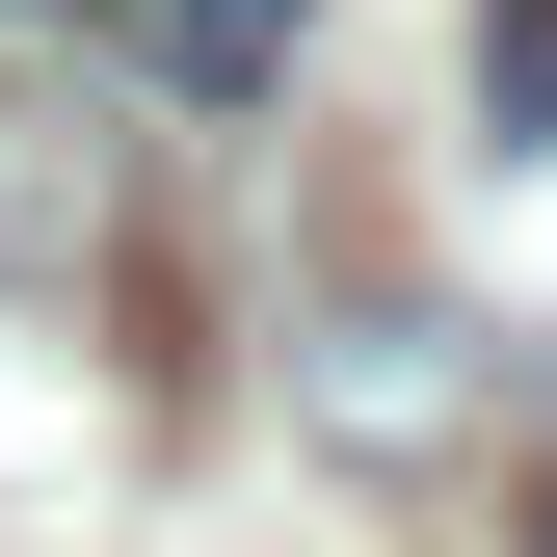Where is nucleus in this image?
Instances as JSON below:
<instances>
[{
    "label": "nucleus",
    "mask_w": 557,
    "mask_h": 557,
    "mask_svg": "<svg viewBox=\"0 0 557 557\" xmlns=\"http://www.w3.org/2000/svg\"><path fill=\"white\" fill-rule=\"evenodd\" d=\"M531 557H557V478H531Z\"/></svg>",
    "instance_id": "obj_5"
},
{
    "label": "nucleus",
    "mask_w": 557,
    "mask_h": 557,
    "mask_svg": "<svg viewBox=\"0 0 557 557\" xmlns=\"http://www.w3.org/2000/svg\"><path fill=\"white\" fill-rule=\"evenodd\" d=\"M107 27H133L160 107H265V81H293V0H107Z\"/></svg>",
    "instance_id": "obj_2"
},
{
    "label": "nucleus",
    "mask_w": 557,
    "mask_h": 557,
    "mask_svg": "<svg viewBox=\"0 0 557 557\" xmlns=\"http://www.w3.org/2000/svg\"><path fill=\"white\" fill-rule=\"evenodd\" d=\"M478 133H505V160L557 133V0H478Z\"/></svg>",
    "instance_id": "obj_4"
},
{
    "label": "nucleus",
    "mask_w": 557,
    "mask_h": 557,
    "mask_svg": "<svg viewBox=\"0 0 557 557\" xmlns=\"http://www.w3.org/2000/svg\"><path fill=\"white\" fill-rule=\"evenodd\" d=\"M81 213H107V160H81L27 81H0V265H81Z\"/></svg>",
    "instance_id": "obj_3"
},
{
    "label": "nucleus",
    "mask_w": 557,
    "mask_h": 557,
    "mask_svg": "<svg viewBox=\"0 0 557 557\" xmlns=\"http://www.w3.org/2000/svg\"><path fill=\"white\" fill-rule=\"evenodd\" d=\"M451 425H478V345H451L425 293H372V319H319V451H345V478H425Z\"/></svg>",
    "instance_id": "obj_1"
}]
</instances>
